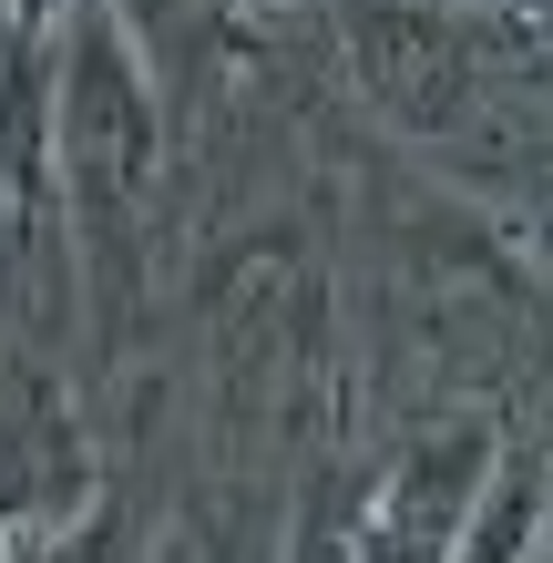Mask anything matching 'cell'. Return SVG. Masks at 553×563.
<instances>
[{
  "label": "cell",
  "instance_id": "cell-1",
  "mask_svg": "<svg viewBox=\"0 0 553 563\" xmlns=\"http://www.w3.org/2000/svg\"><path fill=\"white\" fill-rule=\"evenodd\" d=\"M165 164V82L103 0H82L52 42V195L82 236V267L134 236V206Z\"/></svg>",
  "mask_w": 553,
  "mask_h": 563
},
{
  "label": "cell",
  "instance_id": "cell-2",
  "mask_svg": "<svg viewBox=\"0 0 553 563\" xmlns=\"http://www.w3.org/2000/svg\"><path fill=\"white\" fill-rule=\"evenodd\" d=\"M482 21L493 11H462V0H339L349 73L379 103V123L420 144L462 134L482 103Z\"/></svg>",
  "mask_w": 553,
  "mask_h": 563
},
{
  "label": "cell",
  "instance_id": "cell-3",
  "mask_svg": "<svg viewBox=\"0 0 553 563\" xmlns=\"http://www.w3.org/2000/svg\"><path fill=\"white\" fill-rule=\"evenodd\" d=\"M493 461H502V410H441L431 430H410L389 472L360 492V553L349 563H451Z\"/></svg>",
  "mask_w": 553,
  "mask_h": 563
},
{
  "label": "cell",
  "instance_id": "cell-4",
  "mask_svg": "<svg viewBox=\"0 0 553 563\" xmlns=\"http://www.w3.org/2000/svg\"><path fill=\"white\" fill-rule=\"evenodd\" d=\"M103 503H113V482H103V451H92L73 389L31 358L0 369V522L21 543H42V533L92 522Z\"/></svg>",
  "mask_w": 553,
  "mask_h": 563
},
{
  "label": "cell",
  "instance_id": "cell-5",
  "mask_svg": "<svg viewBox=\"0 0 553 563\" xmlns=\"http://www.w3.org/2000/svg\"><path fill=\"white\" fill-rule=\"evenodd\" d=\"M543 543H553V441L502 430V461H493V482H482L472 533H462L451 563H533Z\"/></svg>",
  "mask_w": 553,
  "mask_h": 563
},
{
  "label": "cell",
  "instance_id": "cell-6",
  "mask_svg": "<svg viewBox=\"0 0 553 563\" xmlns=\"http://www.w3.org/2000/svg\"><path fill=\"white\" fill-rule=\"evenodd\" d=\"M103 11L134 31V52L154 62V82H165V92H195V82H206V62L225 52V31L246 21L236 0H103Z\"/></svg>",
  "mask_w": 553,
  "mask_h": 563
},
{
  "label": "cell",
  "instance_id": "cell-7",
  "mask_svg": "<svg viewBox=\"0 0 553 563\" xmlns=\"http://www.w3.org/2000/svg\"><path fill=\"white\" fill-rule=\"evenodd\" d=\"M360 553V503H349V482L318 461L298 482V522H287V563H349Z\"/></svg>",
  "mask_w": 553,
  "mask_h": 563
},
{
  "label": "cell",
  "instance_id": "cell-8",
  "mask_svg": "<svg viewBox=\"0 0 553 563\" xmlns=\"http://www.w3.org/2000/svg\"><path fill=\"white\" fill-rule=\"evenodd\" d=\"M73 11H82V0H0V42H11V52H52Z\"/></svg>",
  "mask_w": 553,
  "mask_h": 563
},
{
  "label": "cell",
  "instance_id": "cell-9",
  "mask_svg": "<svg viewBox=\"0 0 553 563\" xmlns=\"http://www.w3.org/2000/svg\"><path fill=\"white\" fill-rule=\"evenodd\" d=\"M502 21L523 31V42H533V62L553 73V0H502Z\"/></svg>",
  "mask_w": 553,
  "mask_h": 563
},
{
  "label": "cell",
  "instance_id": "cell-10",
  "mask_svg": "<svg viewBox=\"0 0 553 563\" xmlns=\"http://www.w3.org/2000/svg\"><path fill=\"white\" fill-rule=\"evenodd\" d=\"M236 11H287V0H236Z\"/></svg>",
  "mask_w": 553,
  "mask_h": 563
}]
</instances>
